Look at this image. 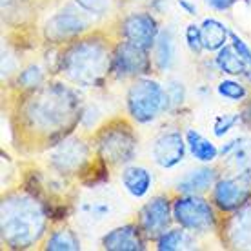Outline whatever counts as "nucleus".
Here are the masks:
<instances>
[{
    "instance_id": "c85d7f7f",
    "label": "nucleus",
    "mask_w": 251,
    "mask_h": 251,
    "mask_svg": "<svg viewBox=\"0 0 251 251\" xmlns=\"http://www.w3.org/2000/svg\"><path fill=\"white\" fill-rule=\"evenodd\" d=\"M239 117H240V124L251 129V93H250V97L240 104Z\"/></svg>"
},
{
    "instance_id": "7c9ffc66",
    "label": "nucleus",
    "mask_w": 251,
    "mask_h": 251,
    "mask_svg": "<svg viewBox=\"0 0 251 251\" xmlns=\"http://www.w3.org/2000/svg\"><path fill=\"white\" fill-rule=\"evenodd\" d=\"M178 6L182 7L188 15H197V7H195L193 4H189L188 0H178Z\"/></svg>"
},
{
    "instance_id": "dca6fc26",
    "label": "nucleus",
    "mask_w": 251,
    "mask_h": 251,
    "mask_svg": "<svg viewBox=\"0 0 251 251\" xmlns=\"http://www.w3.org/2000/svg\"><path fill=\"white\" fill-rule=\"evenodd\" d=\"M120 182L133 199H144L153 186V175L144 166L129 164L120 170Z\"/></svg>"
},
{
    "instance_id": "ddd939ff",
    "label": "nucleus",
    "mask_w": 251,
    "mask_h": 251,
    "mask_svg": "<svg viewBox=\"0 0 251 251\" xmlns=\"http://www.w3.org/2000/svg\"><path fill=\"white\" fill-rule=\"evenodd\" d=\"M188 142L178 129L158 133L151 146V158L162 170H173L186 158Z\"/></svg>"
},
{
    "instance_id": "2eb2a0df",
    "label": "nucleus",
    "mask_w": 251,
    "mask_h": 251,
    "mask_svg": "<svg viewBox=\"0 0 251 251\" xmlns=\"http://www.w3.org/2000/svg\"><path fill=\"white\" fill-rule=\"evenodd\" d=\"M220 168L207 164L202 168L188 171L184 176L178 178V182L175 184L173 193L176 195H207L215 186V182L220 178Z\"/></svg>"
},
{
    "instance_id": "b1692460",
    "label": "nucleus",
    "mask_w": 251,
    "mask_h": 251,
    "mask_svg": "<svg viewBox=\"0 0 251 251\" xmlns=\"http://www.w3.org/2000/svg\"><path fill=\"white\" fill-rule=\"evenodd\" d=\"M217 93L226 99L229 102H237V104H242V102L250 97V89L246 88V84L235 80V78H224V80L219 82L217 86Z\"/></svg>"
},
{
    "instance_id": "9b49d317",
    "label": "nucleus",
    "mask_w": 251,
    "mask_h": 251,
    "mask_svg": "<svg viewBox=\"0 0 251 251\" xmlns=\"http://www.w3.org/2000/svg\"><path fill=\"white\" fill-rule=\"evenodd\" d=\"M207 197L220 215L237 211L251 199V173L242 171L233 175H220Z\"/></svg>"
},
{
    "instance_id": "f257e3e1",
    "label": "nucleus",
    "mask_w": 251,
    "mask_h": 251,
    "mask_svg": "<svg viewBox=\"0 0 251 251\" xmlns=\"http://www.w3.org/2000/svg\"><path fill=\"white\" fill-rule=\"evenodd\" d=\"M9 119L15 146L24 155H44L73 135L82 120V99L60 80H48L27 91H11Z\"/></svg>"
},
{
    "instance_id": "6e6552de",
    "label": "nucleus",
    "mask_w": 251,
    "mask_h": 251,
    "mask_svg": "<svg viewBox=\"0 0 251 251\" xmlns=\"http://www.w3.org/2000/svg\"><path fill=\"white\" fill-rule=\"evenodd\" d=\"M135 222L144 235V239L150 244H153L164 231H168L171 226H175L173 191L153 195L150 201H146L138 207L137 215H135Z\"/></svg>"
},
{
    "instance_id": "c756f323",
    "label": "nucleus",
    "mask_w": 251,
    "mask_h": 251,
    "mask_svg": "<svg viewBox=\"0 0 251 251\" xmlns=\"http://www.w3.org/2000/svg\"><path fill=\"white\" fill-rule=\"evenodd\" d=\"M239 0H206V4L209 7H213L217 11H226V9H231Z\"/></svg>"
},
{
    "instance_id": "20e7f679",
    "label": "nucleus",
    "mask_w": 251,
    "mask_h": 251,
    "mask_svg": "<svg viewBox=\"0 0 251 251\" xmlns=\"http://www.w3.org/2000/svg\"><path fill=\"white\" fill-rule=\"evenodd\" d=\"M97 157L111 171L133 164L138 153V133L129 117H111L89 135Z\"/></svg>"
},
{
    "instance_id": "f03ea898",
    "label": "nucleus",
    "mask_w": 251,
    "mask_h": 251,
    "mask_svg": "<svg viewBox=\"0 0 251 251\" xmlns=\"http://www.w3.org/2000/svg\"><path fill=\"white\" fill-rule=\"evenodd\" d=\"M115 44L111 27H95L58 48L55 75L73 88H102L111 78Z\"/></svg>"
},
{
    "instance_id": "6ab92c4d",
    "label": "nucleus",
    "mask_w": 251,
    "mask_h": 251,
    "mask_svg": "<svg viewBox=\"0 0 251 251\" xmlns=\"http://www.w3.org/2000/svg\"><path fill=\"white\" fill-rule=\"evenodd\" d=\"M202 29V42H204V51L217 53L229 42V29L217 19H206L201 24Z\"/></svg>"
},
{
    "instance_id": "4468645a",
    "label": "nucleus",
    "mask_w": 251,
    "mask_h": 251,
    "mask_svg": "<svg viewBox=\"0 0 251 251\" xmlns=\"http://www.w3.org/2000/svg\"><path fill=\"white\" fill-rule=\"evenodd\" d=\"M100 244L107 251H144L148 250L150 242L144 239L137 222L131 220L127 224H122V226L107 231L102 237Z\"/></svg>"
},
{
    "instance_id": "aec40b11",
    "label": "nucleus",
    "mask_w": 251,
    "mask_h": 251,
    "mask_svg": "<svg viewBox=\"0 0 251 251\" xmlns=\"http://www.w3.org/2000/svg\"><path fill=\"white\" fill-rule=\"evenodd\" d=\"M50 80V76L46 73L44 68H40L38 64H29L25 68L19 69L13 80L9 82V91H27L42 86L44 82Z\"/></svg>"
},
{
    "instance_id": "0eeeda50",
    "label": "nucleus",
    "mask_w": 251,
    "mask_h": 251,
    "mask_svg": "<svg viewBox=\"0 0 251 251\" xmlns=\"http://www.w3.org/2000/svg\"><path fill=\"white\" fill-rule=\"evenodd\" d=\"M173 219L175 224L182 226L193 235H217L222 215L207 195L173 193Z\"/></svg>"
},
{
    "instance_id": "423d86ee",
    "label": "nucleus",
    "mask_w": 251,
    "mask_h": 251,
    "mask_svg": "<svg viewBox=\"0 0 251 251\" xmlns=\"http://www.w3.org/2000/svg\"><path fill=\"white\" fill-rule=\"evenodd\" d=\"M95 15L84 11L80 6H76L71 0V4L60 7L58 11L50 15L40 27V38L50 48H62L71 40L82 37L95 29Z\"/></svg>"
},
{
    "instance_id": "a878e982",
    "label": "nucleus",
    "mask_w": 251,
    "mask_h": 251,
    "mask_svg": "<svg viewBox=\"0 0 251 251\" xmlns=\"http://www.w3.org/2000/svg\"><path fill=\"white\" fill-rule=\"evenodd\" d=\"M184 40L186 46L193 55H202L204 53V42H202V29L199 24H188L184 31Z\"/></svg>"
},
{
    "instance_id": "4be33fe9",
    "label": "nucleus",
    "mask_w": 251,
    "mask_h": 251,
    "mask_svg": "<svg viewBox=\"0 0 251 251\" xmlns=\"http://www.w3.org/2000/svg\"><path fill=\"white\" fill-rule=\"evenodd\" d=\"M151 57H153V66L157 71H164L171 66L173 57H175V38L170 29H160L157 42L151 50Z\"/></svg>"
},
{
    "instance_id": "9d476101",
    "label": "nucleus",
    "mask_w": 251,
    "mask_h": 251,
    "mask_svg": "<svg viewBox=\"0 0 251 251\" xmlns=\"http://www.w3.org/2000/svg\"><path fill=\"white\" fill-rule=\"evenodd\" d=\"M155 69L151 51L133 46L126 40H119L113 50V64H111V78L113 80H135L140 76L151 75Z\"/></svg>"
},
{
    "instance_id": "1a4fd4ad",
    "label": "nucleus",
    "mask_w": 251,
    "mask_h": 251,
    "mask_svg": "<svg viewBox=\"0 0 251 251\" xmlns=\"http://www.w3.org/2000/svg\"><path fill=\"white\" fill-rule=\"evenodd\" d=\"M111 29L119 40H126L129 44L148 51L153 50L158 33H160L157 19L148 11L126 13L115 20Z\"/></svg>"
},
{
    "instance_id": "cd10ccee",
    "label": "nucleus",
    "mask_w": 251,
    "mask_h": 251,
    "mask_svg": "<svg viewBox=\"0 0 251 251\" xmlns=\"http://www.w3.org/2000/svg\"><path fill=\"white\" fill-rule=\"evenodd\" d=\"M229 42H231V46L237 50V53L242 57V60L248 64V68H250V80H251V48L246 44L237 33H233V31L229 33Z\"/></svg>"
},
{
    "instance_id": "bb28decb",
    "label": "nucleus",
    "mask_w": 251,
    "mask_h": 251,
    "mask_svg": "<svg viewBox=\"0 0 251 251\" xmlns=\"http://www.w3.org/2000/svg\"><path fill=\"white\" fill-rule=\"evenodd\" d=\"M240 122V117L239 113H233V115H220V117H217V120H215V126H213V133L217 135V137H222V135H226L229 129H231L235 124H239Z\"/></svg>"
},
{
    "instance_id": "393cba45",
    "label": "nucleus",
    "mask_w": 251,
    "mask_h": 251,
    "mask_svg": "<svg viewBox=\"0 0 251 251\" xmlns=\"http://www.w3.org/2000/svg\"><path fill=\"white\" fill-rule=\"evenodd\" d=\"M73 2L76 6H80L84 11L95 15L97 19L109 15L115 6V0H73Z\"/></svg>"
},
{
    "instance_id": "f8f14e48",
    "label": "nucleus",
    "mask_w": 251,
    "mask_h": 251,
    "mask_svg": "<svg viewBox=\"0 0 251 251\" xmlns=\"http://www.w3.org/2000/svg\"><path fill=\"white\" fill-rule=\"evenodd\" d=\"M217 237L224 250L251 251V199L237 211L222 215Z\"/></svg>"
},
{
    "instance_id": "7ed1b4c3",
    "label": "nucleus",
    "mask_w": 251,
    "mask_h": 251,
    "mask_svg": "<svg viewBox=\"0 0 251 251\" xmlns=\"http://www.w3.org/2000/svg\"><path fill=\"white\" fill-rule=\"evenodd\" d=\"M53 224L50 204L38 195L17 186L2 193L0 239L7 250H31L42 246Z\"/></svg>"
},
{
    "instance_id": "5701e85b",
    "label": "nucleus",
    "mask_w": 251,
    "mask_h": 251,
    "mask_svg": "<svg viewBox=\"0 0 251 251\" xmlns=\"http://www.w3.org/2000/svg\"><path fill=\"white\" fill-rule=\"evenodd\" d=\"M191 235L188 229H184L182 226H171L168 231H164L160 237H158L155 242H153V248L158 251H178L184 250L186 246L191 242Z\"/></svg>"
},
{
    "instance_id": "f3484780",
    "label": "nucleus",
    "mask_w": 251,
    "mask_h": 251,
    "mask_svg": "<svg viewBox=\"0 0 251 251\" xmlns=\"http://www.w3.org/2000/svg\"><path fill=\"white\" fill-rule=\"evenodd\" d=\"M186 142H188V151L195 160L202 164H213L220 155V150L217 144H213L207 137H204L199 129L189 127L186 129Z\"/></svg>"
},
{
    "instance_id": "39448f33",
    "label": "nucleus",
    "mask_w": 251,
    "mask_h": 251,
    "mask_svg": "<svg viewBox=\"0 0 251 251\" xmlns=\"http://www.w3.org/2000/svg\"><path fill=\"white\" fill-rule=\"evenodd\" d=\"M171 107L168 89L155 78L140 76L126 91V113L135 124H151Z\"/></svg>"
},
{
    "instance_id": "a211bd4d",
    "label": "nucleus",
    "mask_w": 251,
    "mask_h": 251,
    "mask_svg": "<svg viewBox=\"0 0 251 251\" xmlns=\"http://www.w3.org/2000/svg\"><path fill=\"white\" fill-rule=\"evenodd\" d=\"M40 248L48 251H78L80 250V239L68 226L51 227Z\"/></svg>"
},
{
    "instance_id": "412c9836",
    "label": "nucleus",
    "mask_w": 251,
    "mask_h": 251,
    "mask_svg": "<svg viewBox=\"0 0 251 251\" xmlns=\"http://www.w3.org/2000/svg\"><path fill=\"white\" fill-rule=\"evenodd\" d=\"M215 64L217 68L226 73L229 76H248L250 78V68L248 64L242 60L237 50L231 44H226L220 51H217V57H215Z\"/></svg>"
}]
</instances>
